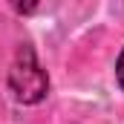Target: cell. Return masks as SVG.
I'll return each mask as SVG.
<instances>
[{
  "mask_svg": "<svg viewBox=\"0 0 124 124\" xmlns=\"http://www.w3.org/2000/svg\"><path fill=\"white\" fill-rule=\"evenodd\" d=\"M9 87H12L15 98L23 101V104H38V101L46 95V90H49V78H46V72L38 66L35 52H32L29 46H20L17 58L12 63Z\"/></svg>",
  "mask_w": 124,
  "mask_h": 124,
  "instance_id": "cell-1",
  "label": "cell"
},
{
  "mask_svg": "<svg viewBox=\"0 0 124 124\" xmlns=\"http://www.w3.org/2000/svg\"><path fill=\"white\" fill-rule=\"evenodd\" d=\"M116 72H118V81H121V87H124V52H121V58H118V66H116Z\"/></svg>",
  "mask_w": 124,
  "mask_h": 124,
  "instance_id": "cell-2",
  "label": "cell"
}]
</instances>
